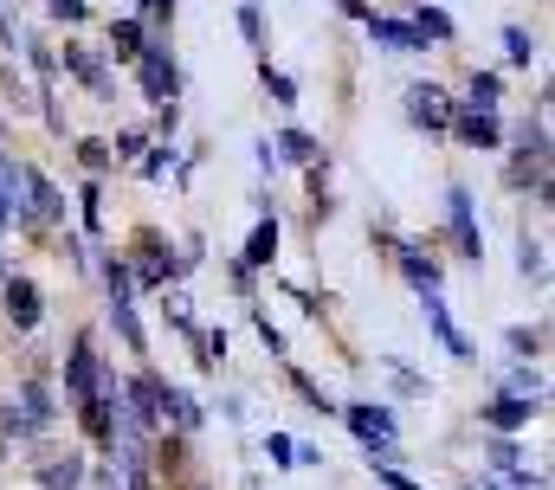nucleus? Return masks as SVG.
Listing matches in <instances>:
<instances>
[{"label":"nucleus","instance_id":"26","mask_svg":"<svg viewBox=\"0 0 555 490\" xmlns=\"http://www.w3.org/2000/svg\"><path fill=\"white\" fill-rule=\"evenodd\" d=\"M78 155H85V168H91V175H104V168H111V149H104V142H85Z\"/></svg>","mask_w":555,"mask_h":490},{"label":"nucleus","instance_id":"27","mask_svg":"<svg viewBox=\"0 0 555 490\" xmlns=\"http://www.w3.org/2000/svg\"><path fill=\"white\" fill-rule=\"evenodd\" d=\"M46 7H52V20H72V26H78V20H85V13H91V7H85V0H46Z\"/></svg>","mask_w":555,"mask_h":490},{"label":"nucleus","instance_id":"11","mask_svg":"<svg viewBox=\"0 0 555 490\" xmlns=\"http://www.w3.org/2000/svg\"><path fill=\"white\" fill-rule=\"evenodd\" d=\"M85 485V459H52V465H39V490H78Z\"/></svg>","mask_w":555,"mask_h":490},{"label":"nucleus","instance_id":"2","mask_svg":"<svg viewBox=\"0 0 555 490\" xmlns=\"http://www.w3.org/2000/svg\"><path fill=\"white\" fill-rule=\"evenodd\" d=\"M343 420H349V426L382 452V459H395V420H388L382 407H343Z\"/></svg>","mask_w":555,"mask_h":490},{"label":"nucleus","instance_id":"32","mask_svg":"<svg viewBox=\"0 0 555 490\" xmlns=\"http://www.w3.org/2000/svg\"><path fill=\"white\" fill-rule=\"evenodd\" d=\"M375 472H382V485H388V490H420L414 478H401V472H395V465H375Z\"/></svg>","mask_w":555,"mask_h":490},{"label":"nucleus","instance_id":"1","mask_svg":"<svg viewBox=\"0 0 555 490\" xmlns=\"http://www.w3.org/2000/svg\"><path fill=\"white\" fill-rule=\"evenodd\" d=\"M65 381H72V400L78 407H91V400H104V368L91 356V343L78 336V349H72V368H65Z\"/></svg>","mask_w":555,"mask_h":490},{"label":"nucleus","instance_id":"35","mask_svg":"<svg viewBox=\"0 0 555 490\" xmlns=\"http://www.w3.org/2000/svg\"><path fill=\"white\" fill-rule=\"evenodd\" d=\"M0 33H7V7H0Z\"/></svg>","mask_w":555,"mask_h":490},{"label":"nucleus","instance_id":"33","mask_svg":"<svg viewBox=\"0 0 555 490\" xmlns=\"http://www.w3.org/2000/svg\"><path fill=\"white\" fill-rule=\"evenodd\" d=\"M168 7H175V0H142V13H149V20H168Z\"/></svg>","mask_w":555,"mask_h":490},{"label":"nucleus","instance_id":"15","mask_svg":"<svg viewBox=\"0 0 555 490\" xmlns=\"http://www.w3.org/2000/svg\"><path fill=\"white\" fill-rule=\"evenodd\" d=\"M162 420H175V426L188 433V426H201V407H194L188 394H175V387H168V394H162Z\"/></svg>","mask_w":555,"mask_h":490},{"label":"nucleus","instance_id":"3","mask_svg":"<svg viewBox=\"0 0 555 490\" xmlns=\"http://www.w3.org/2000/svg\"><path fill=\"white\" fill-rule=\"evenodd\" d=\"M137 65H142V91H149L155 104H168V98H175V85H181V78H175V65H168V52H162V46H142Z\"/></svg>","mask_w":555,"mask_h":490},{"label":"nucleus","instance_id":"10","mask_svg":"<svg viewBox=\"0 0 555 490\" xmlns=\"http://www.w3.org/2000/svg\"><path fill=\"white\" fill-rule=\"evenodd\" d=\"M7 317H13V330H33L39 323V291L26 278H7Z\"/></svg>","mask_w":555,"mask_h":490},{"label":"nucleus","instance_id":"22","mask_svg":"<svg viewBox=\"0 0 555 490\" xmlns=\"http://www.w3.org/2000/svg\"><path fill=\"white\" fill-rule=\"evenodd\" d=\"M504 52H511V65H530V59H537V39H530L524 26H511V33H504Z\"/></svg>","mask_w":555,"mask_h":490},{"label":"nucleus","instance_id":"18","mask_svg":"<svg viewBox=\"0 0 555 490\" xmlns=\"http://www.w3.org/2000/svg\"><path fill=\"white\" fill-rule=\"evenodd\" d=\"M111 52H117V59H137L142 52V26L137 20H117V26H111Z\"/></svg>","mask_w":555,"mask_h":490},{"label":"nucleus","instance_id":"6","mask_svg":"<svg viewBox=\"0 0 555 490\" xmlns=\"http://www.w3.org/2000/svg\"><path fill=\"white\" fill-rule=\"evenodd\" d=\"M446 129H459L472 149H498V136H504L491 111H459V104H452V122H446Z\"/></svg>","mask_w":555,"mask_h":490},{"label":"nucleus","instance_id":"16","mask_svg":"<svg viewBox=\"0 0 555 490\" xmlns=\"http://www.w3.org/2000/svg\"><path fill=\"white\" fill-rule=\"evenodd\" d=\"M65 65H72V72H78L91 91H111V78H104V65H98L91 52H78V46H72V52H65Z\"/></svg>","mask_w":555,"mask_h":490},{"label":"nucleus","instance_id":"4","mask_svg":"<svg viewBox=\"0 0 555 490\" xmlns=\"http://www.w3.org/2000/svg\"><path fill=\"white\" fill-rule=\"evenodd\" d=\"M408 117H414L420 129H446V122H452V98H446L439 85H414V91H408Z\"/></svg>","mask_w":555,"mask_h":490},{"label":"nucleus","instance_id":"28","mask_svg":"<svg viewBox=\"0 0 555 490\" xmlns=\"http://www.w3.org/2000/svg\"><path fill=\"white\" fill-rule=\"evenodd\" d=\"M266 85H272V98H278V104H291V98H297V85H291L284 72H272V65H266Z\"/></svg>","mask_w":555,"mask_h":490},{"label":"nucleus","instance_id":"25","mask_svg":"<svg viewBox=\"0 0 555 490\" xmlns=\"http://www.w3.org/2000/svg\"><path fill=\"white\" fill-rule=\"evenodd\" d=\"M517 258H524V278H543V245H537V240L517 245Z\"/></svg>","mask_w":555,"mask_h":490},{"label":"nucleus","instance_id":"29","mask_svg":"<svg viewBox=\"0 0 555 490\" xmlns=\"http://www.w3.org/2000/svg\"><path fill=\"white\" fill-rule=\"evenodd\" d=\"M266 452H272V465H291V459H297V446H291L284 433H272V439H266Z\"/></svg>","mask_w":555,"mask_h":490},{"label":"nucleus","instance_id":"8","mask_svg":"<svg viewBox=\"0 0 555 490\" xmlns=\"http://www.w3.org/2000/svg\"><path fill=\"white\" fill-rule=\"evenodd\" d=\"M369 20V33L382 39V46H395V52H426V33L420 26H401V20H375V13H362Z\"/></svg>","mask_w":555,"mask_h":490},{"label":"nucleus","instance_id":"21","mask_svg":"<svg viewBox=\"0 0 555 490\" xmlns=\"http://www.w3.org/2000/svg\"><path fill=\"white\" fill-rule=\"evenodd\" d=\"M278 149H284V155H291V162H304V168H310V162H317V142H310V136H304V129H284V136H278Z\"/></svg>","mask_w":555,"mask_h":490},{"label":"nucleus","instance_id":"12","mask_svg":"<svg viewBox=\"0 0 555 490\" xmlns=\"http://www.w3.org/2000/svg\"><path fill=\"white\" fill-rule=\"evenodd\" d=\"M272 252H278V220H259V227H253V240H246L240 271H259V265H272Z\"/></svg>","mask_w":555,"mask_h":490},{"label":"nucleus","instance_id":"17","mask_svg":"<svg viewBox=\"0 0 555 490\" xmlns=\"http://www.w3.org/2000/svg\"><path fill=\"white\" fill-rule=\"evenodd\" d=\"M111 323H117V336H124L130 349H142V330H137V310H130V297H111Z\"/></svg>","mask_w":555,"mask_h":490},{"label":"nucleus","instance_id":"36","mask_svg":"<svg viewBox=\"0 0 555 490\" xmlns=\"http://www.w3.org/2000/svg\"><path fill=\"white\" fill-rule=\"evenodd\" d=\"M0 136H7V129H0Z\"/></svg>","mask_w":555,"mask_h":490},{"label":"nucleus","instance_id":"24","mask_svg":"<svg viewBox=\"0 0 555 490\" xmlns=\"http://www.w3.org/2000/svg\"><path fill=\"white\" fill-rule=\"evenodd\" d=\"M420 33H433V39H452V20H446L439 7H420Z\"/></svg>","mask_w":555,"mask_h":490},{"label":"nucleus","instance_id":"20","mask_svg":"<svg viewBox=\"0 0 555 490\" xmlns=\"http://www.w3.org/2000/svg\"><path fill=\"white\" fill-rule=\"evenodd\" d=\"M137 252H142L137 278H142V284H162V245H155V233H142V240H137Z\"/></svg>","mask_w":555,"mask_h":490},{"label":"nucleus","instance_id":"14","mask_svg":"<svg viewBox=\"0 0 555 490\" xmlns=\"http://www.w3.org/2000/svg\"><path fill=\"white\" fill-rule=\"evenodd\" d=\"M401 265H408V278H414L420 291H439V265H433L420 245H401Z\"/></svg>","mask_w":555,"mask_h":490},{"label":"nucleus","instance_id":"31","mask_svg":"<svg viewBox=\"0 0 555 490\" xmlns=\"http://www.w3.org/2000/svg\"><path fill=\"white\" fill-rule=\"evenodd\" d=\"M511 349H517V356H537V349H543V336H537V330H511Z\"/></svg>","mask_w":555,"mask_h":490},{"label":"nucleus","instance_id":"34","mask_svg":"<svg viewBox=\"0 0 555 490\" xmlns=\"http://www.w3.org/2000/svg\"><path fill=\"white\" fill-rule=\"evenodd\" d=\"M7 220H13V207H7V194H0V227H7Z\"/></svg>","mask_w":555,"mask_h":490},{"label":"nucleus","instance_id":"9","mask_svg":"<svg viewBox=\"0 0 555 490\" xmlns=\"http://www.w3.org/2000/svg\"><path fill=\"white\" fill-rule=\"evenodd\" d=\"M446 214H452V233H459V245H465V258H478L485 240H478V227H472V201H465V188L446 194Z\"/></svg>","mask_w":555,"mask_h":490},{"label":"nucleus","instance_id":"7","mask_svg":"<svg viewBox=\"0 0 555 490\" xmlns=\"http://www.w3.org/2000/svg\"><path fill=\"white\" fill-rule=\"evenodd\" d=\"M485 426H498V433H517V426H530V394H498V400L485 407Z\"/></svg>","mask_w":555,"mask_h":490},{"label":"nucleus","instance_id":"5","mask_svg":"<svg viewBox=\"0 0 555 490\" xmlns=\"http://www.w3.org/2000/svg\"><path fill=\"white\" fill-rule=\"evenodd\" d=\"M20 188H26V201H33V207H26L33 220H65V194H59L39 168H26V175H20Z\"/></svg>","mask_w":555,"mask_h":490},{"label":"nucleus","instance_id":"13","mask_svg":"<svg viewBox=\"0 0 555 490\" xmlns=\"http://www.w3.org/2000/svg\"><path fill=\"white\" fill-rule=\"evenodd\" d=\"M162 394H168V387H162L155 374L130 381V407H137V420H142V426H149V420H162Z\"/></svg>","mask_w":555,"mask_h":490},{"label":"nucleus","instance_id":"30","mask_svg":"<svg viewBox=\"0 0 555 490\" xmlns=\"http://www.w3.org/2000/svg\"><path fill=\"white\" fill-rule=\"evenodd\" d=\"M104 284H111V297H130V271L111 258V271H104Z\"/></svg>","mask_w":555,"mask_h":490},{"label":"nucleus","instance_id":"23","mask_svg":"<svg viewBox=\"0 0 555 490\" xmlns=\"http://www.w3.org/2000/svg\"><path fill=\"white\" fill-rule=\"evenodd\" d=\"M498 91H504V85H498V72H478V78H472V104H478V111H491V104H498Z\"/></svg>","mask_w":555,"mask_h":490},{"label":"nucleus","instance_id":"19","mask_svg":"<svg viewBox=\"0 0 555 490\" xmlns=\"http://www.w3.org/2000/svg\"><path fill=\"white\" fill-rule=\"evenodd\" d=\"M46 420H52V394L39 381H26V420L20 426H46Z\"/></svg>","mask_w":555,"mask_h":490}]
</instances>
